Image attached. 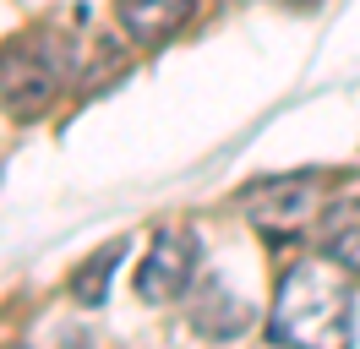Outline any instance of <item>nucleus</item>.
I'll list each match as a JSON object with an SVG mask.
<instances>
[{"label": "nucleus", "instance_id": "39448f33", "mask_svg": "<svg viewBox=\"0 0 360 349\" xmlns=\"http://www.w3.org/2000/svg\"><path fill=\"white\" fill-rule=\"evenodd\" d=\"M186 317H191V327H197L202 338H240L251 327V305L240 300V295H229L219 279H207L202 289L191 295Z\"/></svg>", "mask_w": 360, "mask_h": 349}, {"label": "nucleus", "instance_id": "20e7f679", "mask_svg": "<svg viewBox=\"0 0 360 349\" xmlns=\"http://www.w3.org/2000/svg\"><path fill=\"white\" fill-rule=\"evenodd\" d=\"M311 202H316V180L311 174H268V180H257L246 196H240V208L257 229H268V235H290L300 229L306 218H311Z\"/></svg>", "mask_w": 360, "mask_h": 349}, {"label": "nucleus", "instance_id": "6e6552de", "mask_svg": "<svg viewBox=\"0 0 360 349\" xmlns=\"http://www.w3.org/2000/svg\"><path fill=\"white\" fill-rule=\"evenodd\" d=\"M126 257V240H110L98 257H88L77 273H71V295H77V305H104V289H110V273L115 262Z\"/></svg>", "mask_w": 360, "mask_h": 349}, {"label": "nucleus", "instance_id": "f257e3e1", "mask_svg": "<svg viewBox=\"0 0 360 349\" xmlns=\"http://www.w3.org/2000/svg\"><path fill=\"white\" fill-rule=\"evenodd\" d=\"M268 327H273V338L290 349H349V338H355L349 289L322 262H295L278 279Z\"/></svg>", "mask_w": 360, "mask_h": 349}, {"label": "nucleus", "instance_id": "f03ea898", "mask_svg": "<svg viewBox=\"0 0 360 349\" xmlns=\"http://www.w3.org/2000/svg\"><path fill=\"white\" fill-rule=\"evenodd\" d=\"M66 82V49L55 39H11L0 49V104L11 115H44Z\"/></svg>", "mask_w": 360, "mask_h": 349}, {"label": "nucleus", "instance_id": "0eeeda50", "mask_svg": "<svg viewBox=\"0 0 360 349\" xmlns=\"http://www.w3.org/2000/svg\"><path fill=\"white\" fill-rule=\"evenodd\" d=\"M191 11V0H115V17L136 44H164Z\"/></svg>", "mask_w": 360, "mask_h": 349}, {"label": "nucleus", "instance_id": "7ed1b4c3", "mask_svg": "<svg viewBox=\"0 0 360 349\" xmlns=\"http://www.w3.org/2000/svg\"><path fill=\"white\" fill-rule=\"evenodd\" d=\"M197 257H202V246H197L191 229H158L153 246H148V257L136 262V295H142L148 305L180 300V295L191 289Z\"/></svg>", "mask_w": 360, "mask_h": 349}, {"label": "nucleus", "instance_id": "423d86ee", "mask_svg": "<svg viewBox=\"0 0 360 349\" xmlns=\"http://www.w3.org/2000/svg\"><path fill=\"white\" fill-rule=\"evenodd\" d=\"M316 251L333 262L338 273L360 279V196H344V202H333V208L322 213V224H316Z\"/></svg>", "mask_w": 360, "mask_h": 349}]
</instances>
